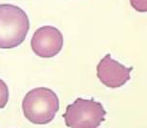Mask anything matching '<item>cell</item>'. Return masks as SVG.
<instances>
[{"label":"cell","instance_id":"7","mask_svg":"<svg viewBox=\"0 0 147 128\" xmlns=\"http://www.w3.org/2000/svg\"><path fill=\"white\" fill-rule=\"evenodd\" d=\"M131 7L139 12L147 11V0H130Z\"/></svg>","mask_w":147,"mask_h":128},{"label":"cell","instance_id":"3","mask_svg":"<svg viewBox=\"0 0 147 128\" xmlns=\"http://www.w3.org/2000/svg\"><path fill=\"white\" fill-rule=\"evenodd\" d=\"M106 114L100 103L79 98L67 106L63 117L70 128H97L105 120Z\"/></svg>","mask_w":147,"mask_h":128},{"label":"cell","instance_id":"4","mask_svg":"<svg viewBox=\"0 0 147 128\" xmlns=\"http://www.w3.org/2000/svg\"><path fill=\"white\" fill-rule=\"evenodd\" d=\"M63 46L61 32L51 26L38 28L34 34L31 46L34 53L42 58H52L57 55Z\"/></svg>","mask_w":147,"mask_h":128},{"label":"cell","instance_id":"5","mask_svg":"<svg viewBox=\"0 0 147 128\" xmlns=\"http://www.w3.org/2000/svg\"><path fill=\"white\" fill-rule=\"evenodd\" d=\"M133 67L127 68L106 54L97 66V76L106 86L116 88L125 85L130 79Z\"/></svg>","mask_w":147,"mask_h":128},{"label":"cell","instance_id":"2","mask_svg":"<svg viewBox=\"0 0 147 128\" xmlns=\"http://www.w3.org/2000/svg\"><path fill=\"white\" fill-rule=\"evenodd\" d=\"M25 117L35 125H46L55 117L59 108V100L51 89L39 87L29 91L22 102Z\"/></svg>","mask_w":147,"mask_h":128},{"label":"cell","instance_id":"1","mask_svg":"<svg viewBox=\"0 0 147 128\" xmlns=\"http://www.w3.org/2000/svg\"><path fill=\"white\" fill-rule=\"evenodd\" d=\"M29 29V18L22 8L12 4H0V49L19 46L26 39Z\"/></svg>","mask_w":147,"mask_h":128},{"label":"cell","instance_id":"6","mask_svg":"<svg viewBox=\"0 0 147 128\" xmlns=\"http://www.w3.org/2000/svg\"><path fill=\"white\" fill-rule=\"evenodd\" d=\"M9 89L7 84L0 79V108H3L9 100Z\"/></svg>","mask_w":147,"mask_h":128}]
</instances>
